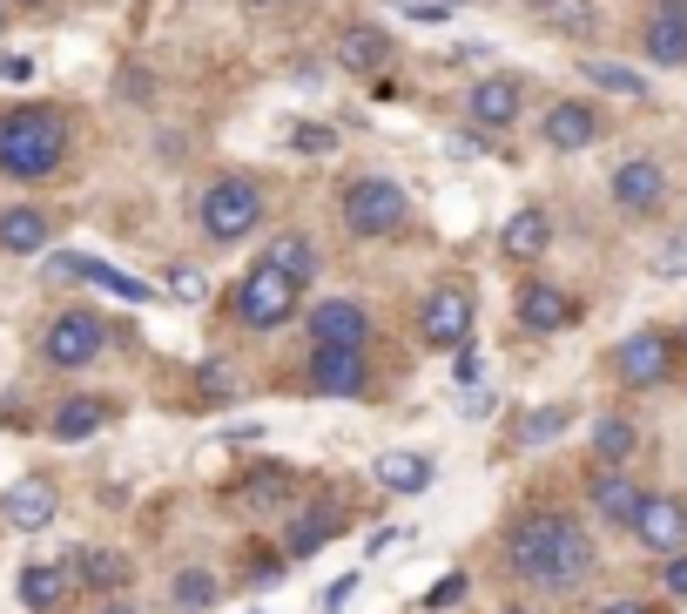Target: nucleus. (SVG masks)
Listing matches in <instances>:
<instances>
[{"label": "nucleus", "mask_w": 687, "mask_h": 614, "mask_svg": "<svg viewBox=\"0 0 687 614\" xmlns=\"http://www.w3.org/2000/svg\"><path fill=\"white\" fill-rule=\"evenodd\" d=\"M506 567L540 594H573L593 574V541L566 507H525L506 533Z\"/></svg>", "instance_id": "nucleus-1"}, {"label": "nucleus", "mask_w": 687, "mask_h": 614, "mask_svg": "<svg viewBox=\"0 0 687 614\" xmlns=\"http://www.w3.org/2000/svg\"><path fill=\"white\" fill-rule=\"evenodd\" d=\"M169 601H176V614H202V607H216V574H210V567H182L176 581H169Z\"/></svg>", "instance_id": "nucleus-29"}, {"label": "nucleus", "mask_w": 687, "mask_h": 614, "mask_svg": "<svg viewBox=\"0 0 687 614\" xmlns=\"http://www.w3.org/2000/svg\"><path fill=\"white\" fill-rule=\"evenodd\" d=\"M667 594H680V601H687V547H680V554H667Z\"/></svg>", "instance_id": "nucleus-41"}, {"label": "nucleus", "mask_w": 687, "mask_h": 614, "mask_svg": "<svg viewBox=\"0 0 687 614\" xmlns=\"http://www.w3.org/2000/svg\"><path fill=\"white\" fill-rule=\"evenodd\" d=\"M21 8H48V0H21Z\"/></svg>", "instance_id": "nucleus-49"}, {"label": "nucleus", "mask_w": 687, "mask_h": 614, "mask_svg": "<svg viewBox=\"0 0 687 614\" xmlns=\"http://www.w3.org/2000/svg\"><path fill=\"white\" fill-rule=\"evenodd\" d=\"M418 338L431 344V352H459V344H472V297H465L459 284L425 291V304H418Z\"/></svg>", "instance_id": "nucleus-6"}, {"label": "nucleus", "mask_w": 687, "mask_h": 614, "mask_svg": "<svg viewBox=\"0 0 687 614\" xmlns=\"http://www.w3.org/2000/svg\"><path fill=\"white\" fill-rule=\"evenodd\" d=\"M661 197H667V176H661V163H620L614 169V203L620 210H633V216H647V210H661Z\"/></svg>", "instance_id": "nucleus-19"}, {"label": "nucleus", "mask_w": 687, "mask_h": 614, "mask_svg": "<svg viewBox=\"0 0 687 614\" xmlns=\"http://www.w3.org/2000/svg\"><path fill=\"white\" fill-rule=\"evenodd\" d=\"M674 371V344L661 331H633L627 344H614V378L620 386H667Z\"/></svg>", "instance_id": "nucleus-10"}, {"label": "nucleus", "mask_w": 687, "mask_h": 614, "mask_svg": "<svg viewBox=\"0 0 687 614\" xmlns=\"http://www.w3.org/2000/svg\"><path fill=\"white\" fill-rule=\"evenodd\" d=\"M102 614H135V607H129V601H108V607H102Z\"/></svg>", "instance_id": "nucleus-48"}, {"label": "nucleus", "mask_w": 687, "mask_h": 614, "mask_svg": "<svg viewBox=\"0 0 687 614\" xmlns=\"http://www.w3.org/2000/svg\"><path fill=\"white\" fill-rule=\"evenodd\" d=\"M640 48L654 68H687V0H654V8H647Z\"/></svg>", "instance_id": "nucleus-9"}, {"label": "nucleus", "mask_w": 687, "mask_h": 614, "mask_svg": "<svg viewBox=\"0 0 687 614\" xmlns=\"http://www.w3.org/2000/svg\"><path fill=\"white\" fill-rule=\"evenodd\" d=\"M68 574H81L88 588H121V581H129V560H121V554H102V547H81V554L68 560Z\"/></svg>", "instance_id": "nucleus-30"}, {"label": "nucleus", "mask_w": 687, "mask_h": 614, "mask_svg": "<svg viewBox=\"0 0 687 614\" xmlns=\"http://www.w3.org/2000/svg\"><path fill=\"white\" fill-rule=\"evenodd\" d=\"M371 473H378L384 493H425L438 467H431L425 452H378V467H371Z\"/></svg>", "instance_id": "nucleus-23"}, {"label": "nucleus", "mask_w": 687, "mask_h": 614, "mask_svg": "<svg viewBox=\"0 0 687 614\" xmlns=\"http://www.w3.org/2000/svg\"><path fill=\"white\" fill-rule=\"evenodd\" d=\"M21 601L34 614H61L68 601V567H21Z\"/></svg>", "instance_id": "nucleus-25"}, {"label": "nucleus", "mask_w": 687, "mask_h": 614, "mask_svg": "<svg viewBox=\"0 0 687 614\" xmlns=\"http://www.w3.org/2000/svg\"><path fill=\"white\" fill-rule=\"evenodd\" d=\"M384 61H391V34H384V27H344L337 68H351V74H378Z\"/></svg>", "instance_id": "nucleus-21"}, {"label": "nucleus", "mask_w": 687, "mask_h": 614, "mask_svg": "<svg viewBox=\"0 0 687 614\" xmlns=\"http://www.w3.org/2000/svg\"><path fill=\"white\" fill-rule=\"evenodd\" d=\"M404 223H412V203H404V189L391 176H357L344 189V229L351 237H398Z\"/></svg>", "instance_id": "nucleus-5"}, {"label": "nucleus", "mask_w": 687, "mask_h": 614, "mask_svg": "<svg viewBox=\"0 0 687 614\" xmlns=\"http://www.w3.org/2000/svg\"><path fill=\"white\" fill-rule=\"evenodd\" d=\"M310 392L317 399H364L371 392V378H364V352H344V344H310Z\"/></svg>", "instance_id": "nucleus-7"}, {"label": "nucleus", "mask_w": 687, "mask_h": 614, "mask_svg": "<svg viewBox=\"0 0 687 614\" xmlns=\"http://www.w3.org/2000/svg\"><path fill=\"white\" fill-rule=\"evenodd\" d=\"M202 392H210V399H229L236 386H229V371H223V365H210V371H202Z\"/></svg>", "instance_id": "nucleus-43"}, {"label": "nucleus", "mask_w": 687, "mask_h": 614, "mask_svg": "<svg viewBox=\"0 0 687 614\" xmlns=\"http://www.w3.org/2000/svg\"><path fill=\"white\" fill-rule=\"evenodd\" d=\"M102 418H108V412H102V399H68V405H55L48 433L74 446V439H95V433H102Z\"/></svg>", "instance_id": "nucleus-27"}, {"label": "nucleus", "mask_w": 687, "mask_h": 614, "mask_svg": "<svg viewBox=\"0 0 687 614\" xmlns=\"http://www.w3.org/2000/svg\"><path fill=\"white\" fill-rule=\"evenodd\" d=\"M472 122H485V129H512L519 115H525V82L519 74H485V82H472Z\"/></svg>", "instance_id": "nucleus-14"}, {"label": "nucleus", "mask_w": 687, "mask_h": 614, "mask_svg": "<svg viewBox=\"0 0 687 614\" xmlns=\"http://www.w3.org/2000/svg\"><path fill=\"white\" fill-rule=\"evenodd\" d=\"M283 500H291V473L283 467H263L242 480V507H283Z\"/></svg>", "instance_id": "nucleus-32"}, {"label": "nucleus", "mask_w": 687, "mask_h": 614, "mask_svg": "<svg viewBox=\"0 0 687 614\" xmlns=\"http://www.w3.org/2000/svg\"><path fill=\"white\" fill-rule=\"evenodd\" d=\"M297 278H283L276 263H257L250 278H236V291H229V311H236V324H250V331H276V324H291L297 318Z\"/></svg>", "instance_id": "nucleus-4"}, {"label": "nucleus", "mask_w": 687, "mask_h": 614, "mask_svg": "<svg viewBox=\"0 0 687 614\" xmlns=\"http://www.w3.org/2000/svg\"><path fill=\"white\" fill-rule=\"evenodd\" d=\"M445 8H472V0H445Z\"/></svg>", "instance_id": "nucleus-50"}, {"label": "nucleus", "mask_w": 687, "mask_h": 614, "mask_svg": "<svg viewBox=\"0 0 687 614\" xmlns=\"http://www.w3.org/2000/svg\"><path fill=\"white\" fill-rule=\"evenodd\" d=\"M398 14H412V21H452V8L445 0H391Z\"/></svg>", "instance_id": "nucleus-37"}, {"label": "nucleus", "mask_w": 687, "mask_h": 614, "mask_svg": "<svg viewBox=\"0 0 687 614\" xmlns=\"http://www.w3.org/2000/svg\"><path fill=\"white\" fill-rule=\"evenodd\" d=\"M61 156H68L61 108H8V115H0V176L40 182V176L61 169Z\"/></svg>", "instance_id": "nucleus-2"}, {"label": "nucleus", "mask_w": 687, "mask_h": 614, "mask_svg": "<svg viewBox=\"0 0 687 614\" xmlns=\"http://www.w3.org/2000/svg\"><path fill=\"white\" fill-rule=\"evenodd\" d=\"M0 250H14V257L48 250V216L40 210H0Z\"/></svg>", "instance_id": "nucleus-26"}, {"label": "nucleus", "mask_w": 687, "mask_h": 614, "mask_svg": "<svg viewBox=\"0 0 687 614\" xmlns=\"http://www.w3.org/2000/svg\"><path fill=\"white\" fill-rule=\"evenodd\" d=\"M242 8H291V0H242Z\"/></svg>", "instance_id": "nucleus-47"}, {"label": "nucleus", "mask_w": 687, "mask_h": 614, "mask_svg": "<svg viewBox=\"0 0 687 614\" xmlns=\"http://www.w3.org/2000/svg\"><path fill=\"white\" fill-rule=\"evenodd\" d=\"M344 500H317V507H304L297 520H291V533H283V554H291V560H310L323 541H337V533H344Z\"/></svg>", "instance_id": "nucleus-16"}, {"label": "nucleus", "mask_w": 687, "mask_h": 614, "mask_svg": "<svg viewBox=\"0 0 687 614\" xmlns=\"http://www.w3.org/2000/svg\"><path fill=\"white\" fill-rule=\"evenodd\" d=\"M654 271H661V278H687V244H674V250L654 263Z\"/></svg>", "instance_id": "nucleus-44"}, {"label": "nucleus", "mask_w": 687, "mask_h": 614, "mask_svg": "<svg viewBox=\"0 0 687 614\" xmlns=\"http://www.w3.org/2000/svg\"><path fill=\"white\" fill-rule=\"evenodd\" d=\"M102 344H108V324H102L95 311H61V318L48 324V338H40V352H48V365L74 371V365H88Z\"/></svg>", "instance_id": "nucleus-8"}, {"label": "nucleus", "mask_w": 687, "mask_h": 614, "mask_svg": "<svg viewBox=\"0 0 687 614\" xmlns=\"http://www.w3.org/2000/svg\"><path fill=\"white\" fill-rule=\"evenodd\" d=\"M546 244H553V223H546V210H519V216L499 229V250H506L512 263H533Z\"/></svg>", "instance_id": "nucleus-22"}, {"label": "nucleus", "mask_w": 687, "mask_h": 614, "mask_svg": "<svg viewBox=\"0 0 687 614\" xmlns=\"http://www.w3.org/2000/svg\"><path fill=\"white\" fill-rule=\"evenodd\" d=\"M512 614H519V607H512Z\"/></svg>", "instance_id": "nucleus-51"}, {"label": "nucleus", "mask_w": 687, "mask_h": 614, "mask_svg": "<svg viewBox=\"0 0 687 614\" xmlns=\"http://www.w3.org/2000/svg\"><path fill=\"white\" fill-rule=\"evenodd\" d=\"M600 614H647V607H640V601H627V594H620V601H606V607H600Z\"/></svg>", "instance_id": "nucleus-46"}, {"label": "nucleus", "mask_w": 687, "mask_h": 614, "mask_svg": "<svg viewBox=\"0 0 687 614\" xmlns=\"http://www.w3.org/2000/svg\"><path fill=\"white\" fill-rule=\"evenodd\" d=\"M169 291H176L182 304H196V297H202V271H189V263H182V271H169Z\"/></svg>", "instance_id": "nucleus-38"}, {"label": "nucleus", "mask_w": 687, "mask_h": 614, "mask_svg": "<svg viewBox=\"0 0 687 614\" xmlns=\"http://www.w3.org/2000/svg\"><path fill=\"white\" fill-rule=\"evenodd\" d=\"M525 8H533V21L553 27V34H587L593 27V0H525Z\"/></svg>", "instance_id": "nucleus-28"}, {"label": "nucleus", "mask_w": 687, "mask_h": 614, "mask_svg": "<svg viewBox=\"0 0 687 614\" xmlns=\"http://www.w3.org/2000/svg\"><path fill=\"white\" fill-rule=\"evenodd\" d=\"M291 142L304 149V156H337V129H323V122H304Z\"/></svg>", "instance_id": "nucleus-35"}, {"label": "nucleus", "mask_w": 687, "mask_h": 614, "mask_svg": "<svg viewBox=\"0 0 687 614\" xmlns=\"http://www.w3.org/2000/svg\"><path fill=\"white\" fill-rule=\"evenodd\" d=\"M640 446V433L627 426V418H614V412H606V418H593V452L606 459V467H620V459Z\"/></svg>", "instance_id": "nucleus-31"}, {"label": "nucleus", "mask_w": 687, "mask_h": 614, "mask_svg": "<svg viewBox=\"0 0 687 614\" xmlns=\"http://www.w3.org/2000/svg\"><path fill=\"white\" fill-rule=\"evenodd\" d=\"M459 601H465V574H445V581L425 594V607H431V614H452Z\"/></svg>", "instance_id": "nucleus-36"}, {"label": "nucleus", "mask_w": 687, "mask_h": 614, "mask_svg": "<svg viewBox=\"0 0 687 614\" xmlns=\"http://www.w3.org/2000/svg\"><path fill=\"white\" fill-rule=\"evenodd\" d=\"M587 500H593V513H600V520L633 527V513H640L647 493H640L633 480H620V473H600V480H587Z\"/></svg>", "instance_id": "nucleus-20"}, {"label": "nucleus", "mask_w": 687, "mask_h": 614, "mask_svg": "<svg viewBox=\"0 0 687 614\" xmlns=\"http://www.w3.org/2000/svg\"><path fill=\"white\" fill-rule=\"evenodd\" d=\"M580 68H587V82H600L606 95H647V82L633 68H620V61H580Z\"/></svg>", "instance_id": "nucleus-34"}, {"label": "nucleus", "mask_w": 687, "mask_h": 614, "mask_svg": "<svg viewBox=\"0 0 687 614\" xmlns=\"http://www.w3.org/2000/svg\"><path fill=\"white\" fill-rule=\"evenodd\" d=\"M351 594H357V581H351V574H344V581H331V588H323V607H331V614H337V607H351Z\"/></svg>", "instance_id": "nucleus-42"}, {"label": "nucleus", "mask_w": 687, "mask_h": 614, "mask_svg": "<svg viewBox=\"0 0 687 614\" xmlns=\"http://www.w3.org/2000/svg\"><path fill=\"white\" fill-rule=\"evenodd\" d=\"M633 533L647 554H680L687 547V500H674V493H647L640 513H633Z\"/></svg>", "instance_id": "nucleus-11"}, {"label": "nucleus", "mask_w": 687, "mask_h": 614, "mask_svg": "<svg viewBox=\"0 0 687 614\" xmlns=\"http://www.w3.org/2000/svg\"><path fill=\"white\" fill-rule=\"evenodd\" d=\"M196 216H202V237L210 244H242L263 223V189L250 176H216L210 189H202Z\"/></svg>", "instance_id": "nucleus-3"}, {"label": "nucleus", "mask_w": 687, "mask_h": 614, "mask_svg": "<svg viewBox=\"0 0 687 614\" xmlns=\"http://www.w3.org/2000/svg\"><path fill=\"white\" fill-rule=\"evenodd\" d=\"M371 338V311L357 297H323L310 311V344H344V352H364Z\"/></svg>", "instance_id": "nucleus-13"}, {"label": "nucleus", "mask_w": 687, "mask_h": 614, "mask_svg": "<svg viewBox=\"0 0 687 614\" xmlns=\"http://www.w3.org/2000/svg\"><path fill=\"white\" fill-rule=\"evenodd\" d=\"M398 541H404V527H378V533H371V554H391Z\"/></svg>", "instance_id": "nucleus-45"}, {"label": "nucleus", "mask_w": 687, "mask_h": 614, "mask_svg": "<svg viewBox=\"0 0 687 614\" xmlns=\"http://www.w3.org/2000/svg\"><path fill=\"white\" fill-rule=\"evenodd\" d=\"M48 278H55V284H102V291H115L121 304H149V297H155V291H149L142 278L115 271V263H95V257H74V250L48 257Z\"/></svg>", "instance_id": "nucleus-12"}, {"label": "nucleus", "mask_w": 687, "mask_h": 614, "mask_svg": "<svg viewBox=\"0 0 687 614\" xmlns=\"http://www.w3.org/2000/svg\"><path fill=\"white\" fill-rule=\"evenodd\" d=\"M566 426H573V405H540V412H525L519 439H525V446H546V439H559Z\"/></svg>", "instance_id": "nucleus-33"}, {"label": "nucleus", "mask_w": 687, "mask_h": 614, "mask_svg": "<svg viewBox=\"0 0 687 614\" xmlns=\"http://www.w3.org/2000/svg\"><path fill=\"white\" fill-rule=\"evenodd\" d=\"M512 311H519L525 331H566L573 324V297H566L559 284H546V278H525L519 297H512Z\"/></svg>", "instance_id": "nucleus-15"}, {"label": "nucleus", "mask_w": 687, "mask_h": 614, "mask_svg": "<svg viewBox=\"0 0 687 614\" xmlns=\"http://www.w3.org/2000/svg\"><path fill=\"white\" fill-rule=\"evenodd\" d=\"M0 82H34V61L27 55H0Z\"/></svg>", "instance_id": "nucleus-40"}, {"label": "nucleus", "mask_w": 687, "mask_h": 614, "mask_svg": "<svg viewBox=\"0 0 687 614\" xmlns=\"http://www.w3.org/2000/svg\"><path fill=\"white\" fill-rule=\"evenodd\" d=\"M55 486L48 480H21V486H8V493H0V520H8V527H21V533H40V527H48L55 520Z\"/></svg>", "instance_id": "nucleus-18"}, {"label": "nucleus", "mask_w": 687, "mask_h": 614, "mask_svg": "<svg viewBox=\"0 0 687 614\" xmlns=\"http://www.w3.org/2000/svg\"><path fill=\"white\" fill-rule=\"evenodd\" d=\"M540 135L553 149H566V156H573V149H593L600 142V108L593 102H553V115L540 122Z\"/></svg>", "instance_id": "nucleus-17"}, {"label": "nucleus", "mask_w": 687, "mask_h": 614, "mask_svg": "<svg viewBox=\"0 0 687 614\" xmlns=\"http://www.w3.org/2000/svg\"><path fill=\"white\" fill-rule=\"evenodd\" d=\"M263 263H276L283 278L310 284V278H317V244H310V237H297V229H283V237H270V244H263Z\"/></svg>", "instance_id": "nucleus-24"}, {"label": "nucleus", "mask_w": 687, "mask_h": 614, "mask_svg": "<svg viewBox=\"0 0 687 614\" xmlns=\"http://www.w3.org/2000/svg\"><path fill=\"white\" fill-rule=\"evenodd\" d=\"M452 371H459V386H478V371H485V358L472 352V344H459V358H452Z\"/></svg>", "instance_id": "nucleus-39"}]
</instances>
